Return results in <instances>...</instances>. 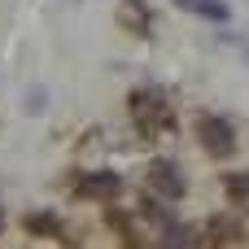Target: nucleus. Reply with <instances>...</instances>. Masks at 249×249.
Here are the masks:
<instances>
[{
    "label": "nucleus",
    "mask_w": 249,
    "mask_h": 249,
    "mask_svg": "<svg viewBox=\"0 0 249 249\" xmlns=\"http://www.w3.org/2000/svg\"><path fill=\"white\" fill-rule=\"evenodd\" d=\"M131 118H136V127L140 131H171L175 127V118H171V109H166V101H162V92H153V88H140V92H131Z\"/></svg>",
    "instance_id": "1"
},
{
    "label": "nucleus",
    "mask_w": 249,
    "mask_h": 249,
    "mask_svg": "<svg viewBox=\"0 0 249 249\" xmlns=\"http://www.w3.org/2000/svg\"><path fill=\"white\" fill-rule=\"evenodd\" d=\"M214 236H241V228L232 219H214Z\"/></svg>",
    "instance_id": "10"
},
{
    "label": "nucleus",
    "mask_w": 249,
    "mask_h": 249,
    "mask_svg": "<svg viewBox=\"0 0 249 249\" xmlns=\"http://www.w3.org/2000/svg\"><path fill=\"white\" fill-rule=\"evenodd\" d=\"M118 188H123V175H118V171H88V175H79V184H74V193H79L83 201H114Z\"/></svg>",
    "instance_id": "4"
},
{
    "label": "nucleus",
    "mask_w": 249,
    "mask_h": 249,
    "mask_svg": "<svg viewBox=\"0 0 249 249\" xmlns=\"http://www.w3.org/2000/svg\"><path fill=\"white\" fill-rule=\"evenodd\" d=\"M118 22H123L131 35H140V39L153 35V13H149L144 0H123V4H118Z\"/></svg>",
    "instance_id": "6"
},
{
    "label": "nucleus",
    "mask_w": 249,
    "mask_h": 249,
    "mask_svg": "<svg viewBox=\"0 0 249 249\" xmlns=\"http://www.w3.org/2000/svg\"><path fill=\"white\" fill-rule=\"evenodd\" d=\"M223 188H228L232 206H249V171H236V175H228V179H223Z\"/></svg>",
    "instance_id": "8"
},
{
    "label": "nucleus",
    "mask_w": 249,
    "mask_h": 249,
    "mask_svg": "<svg viewBox=\"0 0 249 249\" xmlns=\"http://www.w3.org/2000/svg\"><path fill=\"white\" fill-rule=\"evenodd\" d=\"M26 232H48V236H61V219L57 214H26Z\"/></svg>",
    "instance_id": "9"
},
{
    "label": "nucleus",
    "mask_w": 249,
    "mask_h": 249,
    "mask_svg": "<svg viewBox=\"0 0 249 249\" xmlns=\"http://www.w3.org/2000/svg\"><path fill=\"white\" fill-rule=\"evenodd\" d=\"M0 232H4V210H0Z\"/></svg>",
    "instance_id": "11"
},
{
    "label": "nucleus",
    "mask_w": 249,
    "mask_h": 249,
    "mask_svg": "<svg viewBox=\"0 0 249 249\" xmlns=\"http://www.w3.org/2000/svg\"><path fill=\"white\" fill-rule=\"evenodd\" d=\"M193 131H197V140H201V149H206L210 158H232V153H236V127H232L228 118H219V114H197Z\"/></svg>",
    "instance_id": "2"
},
{
    "label": "nucleus",
    "mask_w": 249,
    "mask_h": 249,
    "mask_svg": "<svg viewBox=\"0 0 249 249\" xmlns=\"http://www.w3.org/2000/svg\"><path fill=\"white\" fill-rule=\"evenodd\" d=\"M162 249H210L206 245V236H201V228H193V223H166L162 228V241H158Z\"/></svg>",
    "instance_id": "5"
},
{
    "label": "nucleus",
    "mask_w": 249,
    "mask_h": 249,
    "mask_svg": "<svg viewBox=\"0 0 249 249\" xmlns=\"http://www.w3.org/2000/svg\"><path fill=\"white\" fill-rule=\"evenodd\" d=\"M144 188L158 193L162 201H179L184 188H188V179H184V171H179L171 158H153V162L144 166Z\"/></svg>",
    "instance_id": "3"
},
{
    "label": "nucleus",
    "mask_w": 249,
    "mask_h": 249,
    "mask_svg": "<svg viewBox=\"0 0 249 249\" xmlns=\"http://www.w3.org/2000/svg\"><path fill=\"white\" fill-rule=\"evenodd\" d=\"M179 9L197 13V18H210V22H228V4L223 0H175Z\"/></svg>",
    "instance_id": "7"
}]
</instances>
